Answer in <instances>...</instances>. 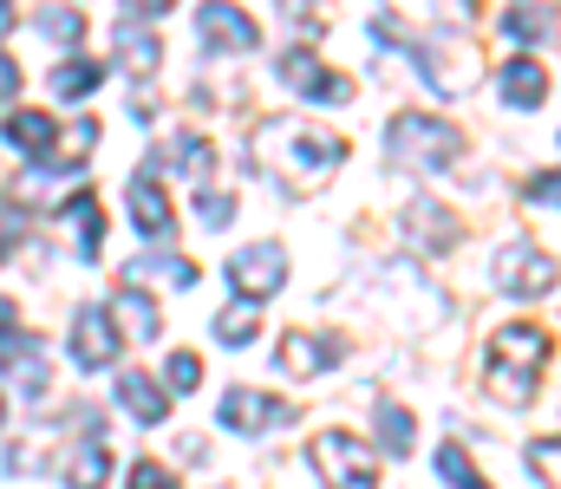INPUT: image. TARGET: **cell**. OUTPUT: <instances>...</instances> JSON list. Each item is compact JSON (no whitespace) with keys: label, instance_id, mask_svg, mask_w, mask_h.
I'll return each mask as SVG.
<instances>
[{"label":"cell","instance_id":"33","mask_svg":"<svg viewBox=\"0 0 561 489\" xmlns=\"http://www.w3.org/2000/svg\"><path fill=\"white\" fill-rule=\"evenodd\" d=\"M125 489H176V477H170L163 464H150V457H144V464H131V484H125Z\"/></svg>","mask_w":561,"mask_h":489},{"label":"cell","instance_id":"11","mask_svg":"<svg viewBox=\"0 0 561 489\" xmlns=\"http://www.w3.org/2000/svg\"><path fill=\"white\" fill-rule=\"evenodd\" d=\"M280 372L287 379H320L327 365H340V339H320V333H287L275 346Z\"/></svg>","mask_w":561,"mask_h":489},{"label":"cell","instance_id":"13","mask_svg":"<svg viewBox=\"0 0 561 489\" xmlns=\"http://www.w3.org/2000/svg\"><path fill=\"white\" fill-rule=\"evenodd\" d=\"M0 372L20 379L26 398H39V392H46V346H39V339H13V333H0Z\"/></svg>","mask_w":561,"mask_h":489},{"label":"cell","instance_id":"39","mask_svg":"<svg viewBox=\"0 0 561 489\" xmlns=\"http://www.w3.org/2000/svg\"><path fill=\"white\" fill-rule=\"evenodd\" d=\"M7 26H13V0H0V33H7Z\"/></svg>","mask_w":561,"mask_h":489},{"label":"cell","instance_id":"2","mask_svg":"<svg viewBox=\"0 0 561 489\" xmlns=\"http://www.w3.org/2000/svg\"><path fill=\"white\" fill-rule=\"evenodd\" d=\"M542 365H549V333H542V326H503V333L490 339L483 385H490L503 405H529V398H536Z\"/></svg>","mask_w":561,"mask_h":489},{"label":"cell","instance_id":"10","mask_svg":"<svg viewBox=\"0 0 561 489\" xmlns=\"http://www.w3.org/2000/svg\"><path fill=\"white\" fill-rule=\"evenodd\" d=\"M118 333H112V314L105 307H79V321H72V359L85 365V372H99V365H112L118 359Z\"/></svg>","mask_w":561,"mask_h":489},{"label":"cell","instance_id":"20","mask_svg":"<svg viewBox=\"0 0 561 489\" xmlns=\"http://www.w3.org/2000/svg\"><path fill=\"white\" fill-rule=\"evenodd\" d=\"M405 229L419 235V248H424V235H437L431 248H450V242L463 235V222H457L450 209H437V202H412V209H405Z\"/></svg>","mask_w":561,"mask_h":489},{"label":"cell","instance_id":"25","mask_svg":"<svg viewBox=\"0 0 561 489\" xmlns=\"http://www.w3.org/2000/svg\"><path fill=\"white\" fill-rule=\"evenodd\" d=\"M255 307H262V301H236V307H222V314H216V339H222V346H249V339L262 333V314H255Z\"/></svg>","mask_w":561,"mask_h":489},{"label":"cell","instance_id":"27","mask_svg":"<svg viewBox=\"0 0 561 489\" xmlns=\"http://www.w3.org/2000/svg\"><path fill=\"white\" fill-rule=\"evenodd\" d=\"M437 477H444L450 489H490V484H483V470L470 464V451H457V444H444V451H437Z\"/></svg>","mask_w":561,"mask_h":489},{"label":"cell","instance_id":"30","mask_svg":"<svg viewBox=\"0 0 561 489\" xmlns=\"http://www.w3.org/2000/svg\"><path fill=\"white\" fill-rule=\"evenodd\" d=\"M529 470L542 477V489H561V470H556V438H536V444H529Z\"/></svg>","mask_w":561,"mask_h":489},{"label":"cell","instance_id":"37","mask_svg":"<svg viewBox=\"0 0 561 489\" xmlns=\"http://www.w3.org/2000/svg\"><path fill=\"white\" fill-rule=\"evenodd\" d=\"M176 0H125V13H170Z\"/></svg>","mask_w":561,"mask_h":489},{"label":"cell","instance_id":"17","mask_svg":"<svg viewBox=\"0 0 561 489\" xmlns=\"http://www.w3.org/2000/svg\"><path fill=\"white\" fill-rule=\"evenodd\" d=\"M496 85H503L510 105H542V98H549V72H542L536 59H510V66L496 72Z\"/></svg>","mask_w":561,"mask_h":489},{"label":"cell","instance_id":"26","mask_svg":"<svg viewBox=\"0 0 561 489\" xmlns=\"http://www.w3.org/2000/svg\"><path fill=\"white\" fill-rule=\"evenodd\" d=\"M53 92H59V98H92V92H99V66H92V59H66V66L53 72Z\"/></svg>","mask_w":561,"mask_h":489},{"label":"cell","instance_id":"18","mask_svg":"<svg viewBox=\"0 0 561 489\" xmlns=\"http://www.w3.org/2000/svg\"><path fill=\"white\" fill-rule=\"evenodd\" d=\"M13 189H20L26 202H39V209H59V202L79 189V170H26Z\"/></svg>","mask_w":561,"mask_h":489},{"label":"cell","instance_id":"19","mask_svg":"<svg viewBox=\"0 0 561 489\" xmlns=\"http://www.w3.org/2000/svg\"><path fill=\"white\" fill-rule=\"evenodd\" d=\"M105 477H112V451L105 444L66 451V489H105Z\"/></svg>","mask_w":561,"mask_h":489},{"label":"cell","instance_id":"9","mask_svg":"<svg viewBox=\"0 0 561 489\" xmlns=\"http://www.w3.org/2000/svg\"><path fill=\"white\" fill-rule=\"evenodd\" d=\"M196 33H203L209 46H229V53H255V46H262L255 20H249L242 7H229V0H203V7H196Z\"/></svg>","mask_w":561,"mask_h":489},{"label":"cell","instance_id":"21","mask_svg":"<svg viewBox=\"0 0 561 489\" xmlns=\"http://www.w3.org/2000/svg\"><path fill=\"white\" fill-rule=\"evenodd\" d=\"M72 229H79V261H99V235H105V216H99V196L92 189H72Z\"/></svg>","mask_w":561,"mask_h":489},{"label":"cell","instance_id":"6","mask_svg":"<svg viewBox=\"0 0 561 489\" xmlns=\"http://www.w3.org/2000/svg\"><path fill=\"white\" fill-rule=\"evenodd\" d=\"M280 281H287V255L275 242H249L229 255V288L242 301H268V294H280Z\"/></svg>","mask_w":561,"mask_h":489},{"label":"cell","instance_id":"8","mask_svg":"<svg viewBox=\"0 0 561 489\" xmlns=\"http://www.w3.org/2000/svg\"><path fill=\"white\" fill-rule=\"evenodd\" d=\"M216 418H222V431H242V438H255V431H275V424H287V418H294V405H275V398H262V392L236 385V392H222Z\"/></svg>","mask_w":561,"mask_h":489},{"label":"cell","instance_id":"12","mask_svg":"<svg viewBox=\"0 0 561 489\" xmlns=\"http://www.w3.org/2000/svg\"><path fill=\"white\" fill-rule=\"evenodd\" d=\"M131 222H138L144 242L176 235V216H170V196L157 189V170H138V176H131Z\"/></svg>","mask_w":561,"mask_h":489},{"label":"cell","instance_id":"29","mask_svg":"<svg viewBox=\"0 0 561 489\" xmlns=\"http://www.w3.org/2000/svg\"><path fill=\"white\" fill-rule=\"evenodd\" d=\"M163 385H170V392H196V385H203V359H196V352H170Z\"/></svg>","mask_w":561,"mask_h":489},{"label":"cell","instance_id":"16","mask_svg":"<svg viewBox=\"0 0 561 489\" xmlns=\"http://www.w3.org/2000/svg\"><path fill=\"white\" fill-rule=\"evenodd\" d=\"M118 405H125L138 424H163V418H170V398H163V385H157L150 372H118Z\"/></svg>","mask_w":561,"mask_h":489},{"label":"cell","instance_id":"34","mask_svg":"<svg viewBox=\"0 0 561 489\" xmlns=\"http://www.w3.org/2000/svg\"><path fill=\"white\" fill-rule=\"evenodd\" d=\"M229 216H236V196H216V189H203V222H209V229H222Z\"/></svg>","mask_w":561,"mask_h":489},{"label":"cell","instance_id":"35","mask_svg":"<svg viewBox=\"0 0 561 489\" xmlns=\"http://www.w3.org/2000/svg\"><path fill=\"white\" fill-rule=\"evenodd\" d=\"M529 202H542V209H556V170H542V176L529 183Z\"/></svg>","mask_w":561,"mask_h":489},{"label":"cell","instance_id":"7","mask_svg":"<svg viewBox=\"0 0 561 489\" xmlns=\"http://www.w3.org/2000/svg\"><path fill=\"white\" fill-rule=\"evenodd\" d=\"M280 79L300 92V98H313V105H346L353 98V85L340 79V72H327L307 46H294V53H280Z\"/></svg>","mask_w":561,"mask_h":489},{"label":"cell","instance_id":"31","mask_svg":"<svg viewBox=\"0 0 561 489\" xmlns=\"http://www.w3.org/2000/svg\"><path fill=\"white\" fill-rule=\"evenodd\" d=\"M39 26H46V39H66V46L85 33V20H79V13H66V7H46V13H39Z\"/></svg>","mask_w":561,"mask_h":489},{"label":"cell","instance_id":"22","mask_svg":"<svg viewBox=\"0 0 561 489\" xmlns=\"http://www.w3.org/2000/svg\"><path fill=\"white\" fill-rule=\"evenodd\" d=\"M118 59H125L138 79H150V72L163 66V46H157V33H144V26H118Z\"/></svg>","mask_w":561,"mask_h":489},{"label":"cell","instance_id":"1","mask_svg":"<svg viewBox=\"0 0 561 489\" xmlns=\"http://www.w3.org/2000/svg\"><path fill=\"white\" fill-rule=\"evenodd\" d=\"M255 163L275 170L294 196H307L313 183H327V176L346 163V138L327 131V125H307V118H275V125H262V138H255Z\"/></svg>","mask_w":561,"mask_h":489},{"label":"cell","instance_id":"23","mask_svg":"<svg viewBox=\"0 0 561 489\" xmlns=\"http://www.w3.org/2000/svg\"><path fill=\"white\" fill-rule=\"evenodd\" d=\"M105 314H118V321L131 326V339H157V307H150V301H144L138 288H131V281H125V288H118V301H112V307H105Z\"/></svg>","mask_w":561,"mask_h":489},{"label":"cell","instance_id":"28","mask_svg":"<svg viewBox=\"0 0 561 489\" xmlns=\"http://www.w3.org/2000/svg\"><path fill=\"white\" fill-rule=\"evenodd\" d=\"M138 275H157V281H176V288H196V261H183V255H157V261H131V268H125V281H138Z\"/></svg>","mask_w":561,"mask_h":489},{"label":"cell","instance_id":"24","mask_svg":"<svg viewBox=\"0 0 561 489\" xmlns=\"http://www.w3.org/2000/svg\"><path fill=\"white\" fill-rule=\"evenodd\" d=\"M503 33L523 39V46H536V39L556 33V7H549V0H542V7H516V13H503Z\"/></svg>","mask_w":561,"mask_h":489},{"label":"cell","instance_id":"3","mask_svg":"<svg viewBox=\"0 0 561 489\" xmlns=\"http://www.w3.org/2000/svg\"><path fill=\"white\" fill-rule=\"evenodd\" d=\"M386 151L405 163V170H450V163L463 158V131L457 125H444V118H431V112H399L392 118V138H386Z\"/></svg>","mask_w":561,"mask_h":489},{"label":"cell","instance_id":"4","mask_svg":"<svg viewBox=\"0 0 561 489\" xmlns=\"http://www.w3.org/2000/svg\"><path fill=\"white\" fill-rule=\"evenodd\" d=\"M490 275H496V294H510V301L556 294V255H549V248H536V242H503Z\"/></svg>","mask_w":561,"mask_h":489},{"label":"cell","instance_id":"36","mask_svg":"<svg viewBox=\"0 0 561 489\" xmlns=\"http://www.w3.org/2000/svg\"><path fill=\"white\" fill-rule=\"evenodd\" d=\"M13 92H20V66H13V59H7V53H0V105H7V98H13Z\"/></svg>","mask_w":561,"mask_h":489},{"label":"cell","instance_id":"14","mask_svg":"<svg viewBox=\"0 0 561 489\" xmlns=\"http://www.w3.org/2000/svg\"><path fill=\"white\" fill-rule=\"evenodd\" d=\"M373 431H379L386 457H412V444H419V418L399 398H373Z\"/></svg>","mask_w":561,"mask_h":489},{"label":"cell","instance_id":"5","mask_svg":"<svg viewBox=\"0 0 561 489\" xmlns=\"http://www.w3.org/2000/svg\"><path fill=\"white\" fill-rule=\"evenodd\" d=\"M313 464L333 489H379V451H366L353 431H320L313 438Z\"/></svg>","mask_w":561,"mask_h":489},{"label":"cell","instance_id":"15","mask_svg":"<svg viewBox=\"0 0 561 489\" xmlns=\"http://www.w3.org/2000/svg\"><path fill=\"white\" fill-rule=\"evenodd\" d=\"M0 138H7V144H13L20 158H33V163H39V158H53V151H59V125H53L46 112H13Z\"/></svg>","mask_w":561,"mask_h":489},{"label":"cell","instance_id":"32","mask_svg":"<svg viewBox=\"0 0 561 489\" xmlns=\"http://www.w3.org/2000/svg\"><path fill=\"white\" fill-rule=\"evenodd\" d=\"M20 235H26V216L13 209V196H0V255L20 248Z\"/></svg>","mask_w":561,"mask_h":489},{"label":"cell","instance_id":"38","mask_svg":"<svg viewBox=\"0 0 561 489\" xmlns=\"http://www.w3.org/2000/svg\"><path fill=\"white\" fill-rule=\"evenodd\" d=\"M0 333H13V294H0Z\"/></svg>","mask_w":561,"mask_h":489}]
</instances>
